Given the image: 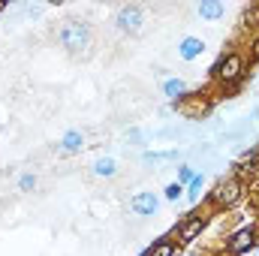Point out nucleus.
Segmentation results:
<instances>
[{"instance_id":"obj_12","label":"nucleus","mask_w":259,"mask_h":256,"mask_svg":"<svg viewBox=\"0 0 259 256\" xmlns=\"http://www.w3.org/2000/svg\"><path fill=\"white\" fill-rule=\"evenodd\" d=\"M163 97H169L175 106L187 97V84H184V78H166L163 81Z\"/></svg>"},{"instance_id":"obj_14","label":"nucleus","mask_w":259,"mask_h":256,"mask_svg":"<svg viewBox=\"0 0 259 256\" xmlns=\"http://www.w3.org/2000/svg\"><path fill=\"white\" fill-rule=\"evenodd\" d=\"M172 160H178V148H172V151H145L142 154L145 166H151V163H172Z\"/></svg>"},{"instance_id":"obj_10","label":"nucleus","mask_w":259,"mask_h":256,"mask_svg":"<svg viewBox=\"0 0 259 256\" xmlns=\"http://www.w3.org/2000/svg\"><path fill=\"white\" fill-rule=\"evenodd\" d=\"M61 154H81V148H84V133L81 130H66L64 136H61Z\"/></svg>"},{"instance_id":"obj_6","label":"nucleus","mask_w":259,"mask_h":256,"mask_svg":"<svg viewBox=\"0 0 259 256\" xmlns=\"http://www.w3.org/2000/svg\"><path fill=\"white\" fill-rule=\"evenodd\" d=\"M205 226H208V217H202V214H187V217L175 226V241H178V247L196 241V238L202 235Z\"/></svg>"},{"instance_id":"obj_5","label":"nucleus","mask_w":259,"mask_h":256,"mask_svg":"<svg viewBox=\"0 0 259 256\" xmlns=\"http://www.w3.org/2000/svg\"><path fill=\"white\" fill-rule=\"evenodd\" d=\"M259 247V229L250 223V226H241L235 229L229 238H226V253L229 256H241V253H250Z\"/></svg>"},{"instance_id":"obj_18","label":"nucleus","mask_w":259,"mask_h":256,"mask_svg":"<svg viewBox=\"0 0 259 256\" xmlns=\"http://www.w3.org/2000/svg\"><path fill=\"white\" fill-rule=\"evenodd\" d=\"M163 196H166L169 202H178V199L184 196V187H181L178 181H172V184H166V190H163Z\"/></svg>"},{"instance_id":"obj_1","label":"nucleus","mask_w":259,"mask_h":256,"mask_svg":"<svg viewBox=\"0 0 259 256\" xmlns=\"http://www.w3.org/2000/svg\"><path fill=\"white\" fill-rule=\"evenodd\" d=\"M91 39H94V30L81 18H69V21L61 24V30H58V42L64 46L69 55H84L91 49Z\"/></svg>"},{"instance_id":"obj_15","label":"nucleus","mask_w":259,"mask_h":256,"mask_svg":"<svg viewBox=\"0 0 259 256\" xmlns=\"http://www.w3.org/2000/svg\"><path fill=\"white\" fill-rule=\"evenodd\" d=\"M202 187H205V175H202V172H196V178L184 187V196H187L190 202H199V199H202Z\"/></svg>"},{"instance_id":"obj_2","label":"nucleus","mask_w":259,"mask_h":256,"mask_svg":"<svg viewBox=\"0 0 259 256\" xmlns=\"http://www.w3.org/2000/svg\"><path fill=\"white\" fill-rule=\"evenodd\" d=\"M247 64H250L247 55H241V52H229V55H223L217 64L211 66V75H214L217 84L232 88V84H238V81L247 75Z\"/></svg>"},{"instance_id":"obj_9","label":"nucleus","mask_w":259,"mask_h":256,"mask_svg":"<svg viewBox=\"0 0 259 256\" xmlns=\"http://www.w3.org/2000/svg\"><path fill=\"white\" fill-rule=\"evenodd\" d=\"M196 12H199L202 21H220L226 15V3L223 0H199Z\"/></svg>"},{"instance_id":"obj_8","label":"nucleus","mask_w":259,"mask_h":256,"mask_svg":"<svg viewBox=\"0 0 259 256\" xmlns=\"http://www.w3.org/2000/svg\"><path fill=\"white\" fill-rule=\"evenodd\" d=\"M202 52H205V39H199V36H184L181 42H178V58L181 61H196V58H202Z\"/></svg>"},{"instance_id":"obj_3","label":"nucleus","mask_w":259,"mask_h":256,"mask_svg":"<svg viewBox=\"0 0 259 256\" xmlns=\"http://www.w3.org/2000/svg\"><path fill=\"white\" fill-rule=\"evenodd\" d=\"M244 193H247V181L244 178H226V181H220L217 187H214V193H211V202L217 205V208H235L241 199H244Z\"/></svg>"},{"instance_id":"obj_11","label":"nucleus","mask_w":259,"mask_h":256,"mask_svg":"<svg viewBox=\"0 0 259 256\" xmlns=\"http://www.w3.org/2000/svg\"><path fill=\"white\" fill-rule=\"evenodd\" d=\"M91 172H94L97 178H115V175H118V160H115V157H97V160L91 163Z\"/></svg>"},{"instance_id":"obj_7","label":"nucleus","mask_w":259,"mask_h":256,"mask_svg":"<svg viewBox=\"0 0 259 256\" xmlns=\"http://www.w3.org/2000/svg\"><path fill=\"white\" fill-rule=\"evenodd\" d=\"M130 211H133L136 217H154V214L160 211V196L154 190L136 193V196L130 199Z\"/></svg>"},{"instance_id":"obj_16","label":"nucleus","mask_w":259,"mask_h":256,"mask_svg":"<svg viewBox=\"0 0 259 256\" xmlns=\"http://www.w3.org/2000/svg\"><path fill=\"white\" fill-rule=\"evenodd\" d=\"M36 184H39V178H36L33 172H27V175H21V178H18V190H21V193L36 190Z\"/></svg>"},{"instance_id":"obj_17","label":"nucleus","mask_w":259,"mask_h":256,"mask_svg":"<svg viewBox=\"0 0 259 256\" xmlns=\"http://www.w3.org/2000/svg\"><path fill=\"white\" fill-rule=\"evenodd\" d=\"M193 178H196V169H193V166H187V163H184V166H178V184H181V187H187Z\"/></svg>"},{"instance_id":"obj_20","label":"nucleus","mask_w":259,"mask_h":256,"mask_svg":"<svg viewBox=\"0 0 259 256\" xmlns=\"http://www.w3.org/2000/svg\"><path fill=\"white\" fill-rule=\"evenodd\" d=\"M130 139H133V142H145V133H142V130H133Z\"/></svg>"},{"instance_id":"obj_19","label":"nucleus","mask_w":259,"mask_h":256,"mask_svg":"<svg viewBox=\"0 0 259 256\" xmlns=\"http://www.w3.org/2000/svg\"><path fill=\"white\" fill-rule=\"evenodd\" d=\"M250 61H253V64H259V36L250 42Z\"/></svg>"},{"instance_id":"obj_4","label":"nucleus","mask_w":259,"mask_h":256,"mask_svg":"<svg viewBox=\"0 0 259 256\" xmlns=\"http://www.w3.org/2000/svg\"><path fill=\"white\" fill-rule=\"evenodd\" d=\"M115 27L127 36H139L142 27H145V9L139 3H124L118 12H115Z\"/></svg>"},{"instance_id":"obj_13","label":"nucleus","mask_w":259,"mask_h":256,"mask_svg":"<svg viewBox=\"0 0 259 256\" xmlns=\"http://www.w3.org/2000/svg\"><path fill=\"white\" fill-rule=\"evenodd\" d=\"M148 256H178V241L175 238H157L148 247Z\"/></svg>"},{"instance_id":"obj_21","label":"nucleus","mask_w":259,"mask_h":256,"mask_svg":"<svg viewBox=\"0 0 259 256\" xmlns=\"http://www.w3.org/2000/svg\"><path fill=\"white\" fill-rule=\"evenodd\" d=\"M142 256H148V250H145V253H142Z\"/></svg>"}]
</instances>
